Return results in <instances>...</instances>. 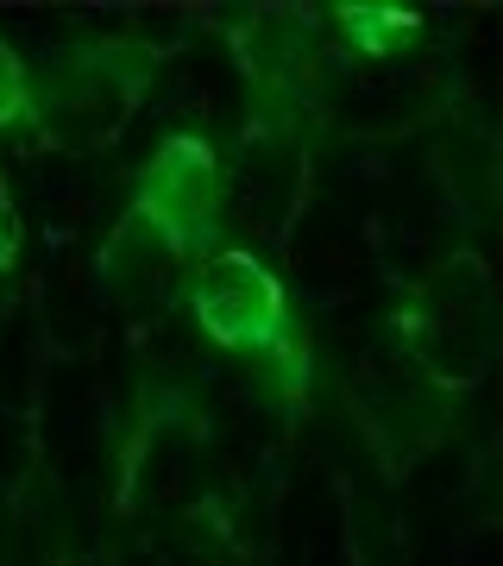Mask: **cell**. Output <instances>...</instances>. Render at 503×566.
Listing matches in <instances>:
<instances>
[{"label": "cell", "instance_id": "obj_5", "mask_svg": "<svg viewBox=\"0 0 503 566\" xmlns=\"http://www.w3.org/2000/svg\"><path fill=\"white\" fill-rule=\"evenodd\" d=\"M13 245H20V221H13V196H7V182H0V271L13 259Z\"/></svg>", "mask_w": 503, "mask_h": 566}, {"label": "cell", "instance_id": "obj_1", "mask_svg": "<svg viewBox=\"0 0 503 566\" xmlns=\"http://www.w3.org/2000/svg\"><path fill=\"white\" fill-rule=\"evenodd\" d=\"M151 51L139 44H70L44 63L39 120L44 133H57L63 145H101L120 133V120L133 114V102L151 82Z\"/></svg>", "mask_w": 503, "mask_h": 566}, {"label": "cell", "instance_id": "obj_4", "mask_svg": "<svg viewBox=\"0 0 503 566\" xmlns=\"http://www.w3.org/2000/svg\"><path fill=\"white\" fill-rule=\"evenodd\" d=\"M25 120H39V95H32V76H25L20 51L0 39V133L25 126Z\"/></svg>", "mask_w": 503, "mask_h": 566}, {"label": "cell", "instance_id": "obj_3", "mask_svg": "<svg viewBox=\"0 0 503 566\" xmlns=\"http://www.w3.org/2000/svg\"><path fill=\"white\" fill-rule=\"evenodd\" d=\"M139 214L182 259H201V245L214 240V221H221V164H214V151L201 139H164L151 170H145Z\"/></svg>", "mask_w": 503, "mask_h": 566}, {"label": "cell", "instance_id": "obj_2", "mask_svg": "<svg viewBox=\"0 0 503 566\" xmlns=\"http://www.w3.org/2000/svg\"><path fill=\"white\" fill-rule=\"evenodd\" d=\"M189 303H196V322L221 346H240V353H283L290 346L283 290L252 252H214V259H201Z\"/></svg>", "mask_w": 503, "mask_h": 566}]
</instances>
